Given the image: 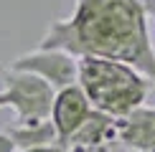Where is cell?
<instances>
[{
  "label": "cell",
  "instance_id": "6da1fadb",
  "mask_svg": "<svg viewBox=\"0 0 155 152\" xmlns=\"http://www.w3.org/2000/svg\"><path fill=\"white\" fill-rule=\"evenodd\" d=\"M38 48L127 63L155 86V43L145 0H74L71 15L54 18Z\"/></svg>",
  "mask_w": 155,
  "mask_h": 152
},
{
  "label": "cell",
  "instance_id": "7a4b0ae2",
  "mask_svg": "<svg viewBox=\"0 0 155 152\" xmlns=\"http://www.w3.org/2000/svg\"><path fill=\"white\" fill-rule=\"evenodd\" d=\"M79 61V81L81 91L87 94L94 109L109 114L114 119H125L145 104L153 91V81L143 76L137 68L120 61L84 56Z\"/></svg>",
  "mask_w": 155,
  "mask_h": 152
},
{
  "label": "cell",
  "instance_id": "3957f363",
  "mask_svg": "<svg viewBox=\"0 0 155 152\" xmlns=\"http://www.w3.org/2000/svg\"><path fill=\"white\" fill-rule=\"evenodd\" d=\"M3 81L5 89L0 94H3L5 106L15 112V124H36L51 119L56 89L48 81H43L36 74L13 71V68L3 71Z\"/></svg>",
  "mask_w": 155,
  "mask_h": 152
},
{
  "label": "cell",
  "instance_id": "277c9868",
  "mask_svg": "<svg viewBox=\"0 0 155 152\" xmlns=\"http://www.w3.org/2000/svg\"><path fill=\"white\" fill-rule=\"evenodd\" d=\"M10 68L13 71H25V74L41 76L56 91H61L66 86H74L79 81V61L71 53H66V51L36 48L31 53H23L18 59H13Z\"/></svg>",
  "mask_w": 155,
  "mask_h": 152
},
{
  "label": "cell",
  "instance_id": "5b68a950",
  "mask_svg": "<svg viewBox=\"0 0 155 152\" xmlns=\"http://www.w3.org/2000/svg\"><path fill=\"white\" fill-rule=\"evenodd\" d=\"M89 112H92V104H89L87 94L81 91L79 84L56 91L54 106H51V122L56 127V137H59V147L61 150H64V144L69 142V137L87 122Z\"/></svg>",
  "mask_w": 155,
  "mask_h": 152
},
{
  "label": "cell",
  "instance_id": "8992f818",
  "mask_svg": "<svg viewBox=\"0 0 155 152\" xmlns=\"http://www.w3.org/2000/svg\"><path fill=\"white\" fill-rule=\"evenodd\" d=\"M120 142L130 152H155V106H137L120 124Z\"/></svg>",
  "mask_w": 155,
  "mask_h": 152
},
{
  "label": "cell",
  "instance_id": "52a82bcc",
  "mask_svg": "<svg viewBox=\"0 0 155 152\" xmlns=\"http://www.w3.org/2000/svg\"><path fill=\"white\" fill-rule=\"evenodd\" d=\"M112 127H114V117H109V114L99 112V109H92L89 117H87V122H84L79 129L69 137V142L64 144V152L66 150L79 152L84 147H97L99 142L107 139V135L112 132Z\"/></svg>",
  "mask_w": 155,
  "mask_h": 152
},
{
  "label": "cell",
  "instance_id": "ba28073f",
  "mask_svg": "<svg viewBox=\"0 0 155 152\" xmlns=\"http://www.w3.org/2000/svg\"><path fill=\"white\" fill-rule=\"evenodd\" d=\"M8 135L15 144V150H33V147H48V144H59L56 137V127L51 119L46 122H36V124H15L13 129H8Z\"/></svg>",
  "mask_w": 155,
  "mask_h": 152
},
{
  "label": "cell",
  "instance_id": "9c48e42d",
  "mask_svg": "<svg viewBox=\"0 0 155 152\" xmlns=\"http://www.w3.org/2000/svg\"><path fill=\"white\" fill-rule=\"evenodd\" d=\"M145 10H147V21L153 28V43H155V0H145Z\"/></svg>",
  "mask_w": 155,
  "mask_h": 152
},
{
  "label": "cell",
  "instance_id": "30bf717a",
  "mask_svg": "<svg viewBox=\"0 0 155 152\" xmlns=\"http://www.w3.org/2000/svg\"><path fill=\"white\" fill-rule=\"evenodd\" d=\"M0 152H15V144L8 132H0Z\"/></svg>",
  "mask_w": 155,
  "mask_h": 152
},
{
  "label": "cell",
  "instance_id": "8fae6325",
  "mask_svg": "<svg viewBox=\"0 0 155 152\" xmlns=\"http://www.w3.org/2000/svg\"><path fill=\"white\" fill-rule=\"evenodd\" d=\"M23 152H64L59 144H48V147H33V150H23Z\"/></svg>",
  "mask_w": 155,
  "mask_h": 152
}]
</instances>
